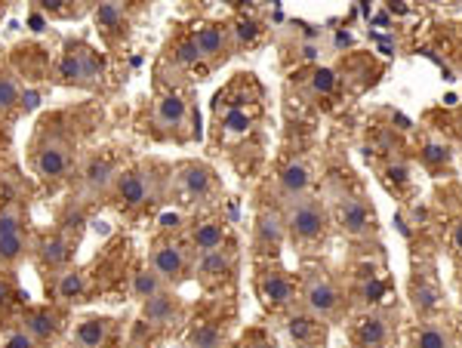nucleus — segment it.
<instances>
[{"label":"nucleus","instance_id":"nucleus-1","mask_svg":"<svg viewBox=\"0 0 462 348\" xmlns=\"http://www.w3.org/2000/svg\"><path fill=\"white\" fill-rule=\"evenodd\" d=\"M281 216H284L287 241L296 247H315L327 238V228H330V210H327L324 197L318 195L287 201L281 206Z\"/></svg>","mask_w":462,"mask_h":348},{"label":"nucleus","instance_id":"nucleus-2","mask_svg":"<svg viewBox=\"0 0 462 348\" xmlns=\"http://www.w3.org/2000/svg\"><path fill=\"white\" fill-rule=\"evenodd\" d=\"M300 308L320 324H333L342 317L346 299H342L339 284L324 269H309L300 284Z\"/></svg>","mask_w":462,"mask_h":348},{"label":"nucleus","instance_id":"nucleus-3","mask_svg":"<svg viewBox=\"0 0 462 348\" xmlns=\"http://www.w3.org/2000/svg\"><path fill=\"white\" fill-rule=\"evenodd\" d=\"M102 78H106V59L96 53L93 47H87L80 41L65 43L56 65V84L89 90V87H99Z\"/></svg>","mask_w":462,"mask_h":348},{"label":"nucleus","instance_id":"nucleus-4","mask_svg":"<svg viewBox=\"0 0 462 348\" xmlns=\"http://www.w3.org/2000/svg\"><path fill=\"white\" fill-rule=\"evenodd\" d=\"M74 160V142L62 130H43L32 148V167L43 182H59L69 176Z\"/></svg>","mask_w":462,"mask_h":348},{"label":"nucleus","instance_id":"nucleus-5","mask_svg":"<svg viewBox=\"0 0 462 348\" xmlns=\"http://www.w3.org/2000/svg\"><path fill=\"white\" fill-rule=\"evenodd\" d=\"M333 216H337L342 232L355 241H367L376 234V213L361 195L342 191V195L337 197V210H333Z\"/></svg>","mask_w":462,"mask_h":348},{"label":"nucleus","instance_id":"nucleus-6","mask_svg":"<svg viewBox=\"0 0 462 348\" xmlns=\"http://www.w3.org/2000/svg\"><path fill=\"white\" fill-rule=\"evenodd\" d=\"M173 185L189 204H207L219 188V179H216V169L204 160H185L173 169Z\"/></svg>","mask_w":462,"mask_h":348},{"label":"nucleus","instance_id":"nucleus-7","mask_svg":"<svg viewBox=\"0 0 462 348\" xmlns=\"http://www.w3.org/2000/svg\"><path fill=\"white\" fill-rule=\"evenodd\" d=\"M256 293L263 299L265 308L272 312H290L293 306H300V290H296L293 278L284 269H263L256 278Z\"/></svg>","mask_w":462,"mask_h":348},{"label":"nucleus","instance_id":"nucleus-8","mask_svg":"<svg viewBox=\"0 0 462 348\" xmlns=\"http://www.w3.org/2000/svg\"><path fill=\"white\" fill-rule=\"evenodd\" d=\"M115 201L121 210H143L145 204H152L154 197V176L145 167H133L117 173L115 188H111Z\"/></svg>","mask_w":462,"mask_h":348},{"label":"nucleus","instance_id":"nucleus-9","mask_svg":"<svg viewBox=\"0 0 462 348\" xmlns=\"http://www.w3.org/2000/svg\"><path fill=\"white\" fill-rule=\"evenodd\" d=\"M148 269H152L167 287H173V290H176V284H182V280L191 275L189 253H185L179 243H158V247L148 253Z\"/></svg>","mask_w":462,"mask_h":348},{"label":"nucleus","instance_id":"nucleus-10","mask_svg":"<svg viewBox=\"0 0 462 348\" xmlns=\"http://www.w3.org/2000/svg\"><path fill=\"white\" fill-rule=\"evenodd\" d=\"M287 241V228H284V216L274 206H263L253 219V250L259 256H274Z\"/></svg>","mask_w":462,"mask_h":348},{"label":"nucleus","instance_id":"nucleus-11","mask_svg":"<svg viewBox=\"0 0 462 348\" xmlns=\"http://www.w3.org/2000/svg\"><path fill=\"white\" fill-rule=\"evenodd\" d=\"M182 296H179L173 287L161 290L158 296L143 302V324L145 327H154V330H163V327H173L176 321H182Z\"/></svg>","mask_w":462,"mask_h":348},{"label":"nucleus","instance_id":"nucleus-12","mask_svg":"<svg viewBox=\"0 0 462 348\" xmlns=\"http://www.w3.org/2000/svg\"><path fill=\"white\" fill-rule=\"evenodd\" d=\"M392 333H394L392 312H367L357 317L352 336L357 348H385L392 343Z\"/></svg>","mask_w":462,"mask_h":348},{"label":"nucleus","instance_id":"nucleus-13","mask_svg":"<svg viewBox=\"0 0 462 348\" xmlns=\"http://www.w3.org/2000/svg\"><path fill=\"white\" fill-rule=\"evenodd\" d=\"M198 53H200V62L204 65H222L226 59L231 56V37H228V25H219V22H210V25H200L195 34Z\"/></svg>","mask_w":462,"mask_h":348},{"label":"nucleus","instance_id":"nucleus-14","mask_svg":"<svg viewBox=\"0 0 462 348\" xmlns=\"http://www.w3.org/2000/svg\"><path fill=\"white\" fill-rule=\"evenodd\" d=\"M311 182H315V176H311L309 160H302V158L287 160V164L278 169V195H281V201L287 204V201H296V197L311 195Z\"/></svg>","mask_w":462,"mask_h":348},{"label":"nucleus","instance_id":"nucleus-15","mask_svg":"<svg viewBox=\"0 0 462 348\" xmlns=\"http://www.w3.org/2000/svg\"><path fill=\"white\" fill-rule=\"evenodd\" d=\"M284 330L290 336V343L296 348H318L324 345V324L315 321L309 312H302L300 306H293L284 317Z\"/></svg>","mask_w":462,"mask_h":348},{"label":"nucleus","instance_id":"nucleus-16","mask_svg":"<svg viewBox=\"0 0 462 348\" xmlns=\"http://www.w3.org/2000/svg\"><path fill=\"white\" fill-rule=\"evenodd\" d=\"M231 271H235V250H228V247L210 250V253H200L195 262H191V275H195L200 284H207V287L226 280Z\"/></svg>","mask_w":462,"mask_h":348},{"label":"nucleus","instance_id":"nucleus-17","mask_svg":"<svg viewBox=\"0 0 462 348\" xmlns=\"http://www.w3.org/2000/svg\"><path fill=\"white\" fill-rule=\"evenodd\" d=\"M22 327L32 333L34 343L43 348L47 343H56L65 324H62V315H59L56 308L41 306V308H25V315H22Z\"/></svg>","mask_w":462,"mask_h":348},{"label":"nucleus","instance_id":"nucleus-18","mask_svg":"<svg viewBox=\"0 0 462 348\" xmlns=\"http://www.w3.org/2000/svg\"><path fill=\"white\" fill-rule=\"evenodd\" d=\"M115 179H117V164H115V158H108V154H96V158H89L87 167H84V176H80L84 191L89 197L108 195V191L115 188Z\"/></svg>","mask_w":462,"mask_h":348},{"label":"nucleus","instance_id":"nucleus-19","mask_svg":"<svg viewBox=\"0 0 462 348\" xmlns=\"http://www.w3.org/2000/svg\"><path fill=\"white\" fill-rule=\"evenodd\" d=\"M115 333V317L87 315L74 324V348H106Z\"/></svg>","mask_w":462,"mask_h":348},{"label":"nucleus","instance_id":"nucleus-20","mask_svg":"<svg viewBox=\"0 0 462 348\" xmlns=\"http://www.w3.org/2000/svg\"><path fill=\"white\" fill-rule=\"evenodd\" d=\"M189 124V102L179 93H163L158 102H154V127L161 133H179Z\"/></svg>","mask_w":462,"mask_h":348},{"label":"nucleus","instance_id":"nucleus-21","mask_svg":"<svg viewBox=\"0 0 462 348\" xmlns=\"http://www.w3.org/2000/svg\"><path fill=\"white\" fill-rule=\"evenodd\" d=\"M74 243H78V241H71L69 234H62V232L50 234V238H43L41 247H37V262H41L43 269L53 271V275H56V271H62V269H69Z\"/></svg>","mask_w":462,"mask_h":348},{"label":"nucleus","instance_id":"nucleus-22","mask_svg":"<svg viewBox=\"0 0 462 348\" xmlns=\"http://www.w3.org/2000/svg\"><path fill=\"white\" fill-rule=\"evenodd\" d=\"M96 28L108 37V41H117V37H126V28H130V10L117 0H106L93 10Z\"/></svg>","mask_w":462,"mask_h":348},{"label":"nucleus","instance_id":"nucleus-23","mask_svg":"<svg viewBox=\"0 0 462 348\" xmlns=\"http://www.w3.org/2000/svg\"><path fill=\"white\" fill-rule=\"evenodd\" d=\"M410 348H453V330L444 321L426 317L410 330Z\"/></svg>","mask_w":462,"mask_h":348},{"label":"nucleus","instance_id":"nucleus-24","mask_svg":"<svg viewBox=\"0 0 462 348\" xmlns=\"http://www.w3.org/2000/svg\"><path fill=\"white\" fill-rule=\"evenodd\" d=\"M189 243H191V250H195L198 256L200 253H210V250L226 247V225H222L219 219L198 222V225L191 228V234H189Z\"/></svg>","mask_w":462,"mask_h":348},{"label":"nucleus","instance_id":"nucleus-25","mask_svg":"<svg viewBox=\"0 0 462 348\" xmlns=\"http://www.w3.org/2000/svg\"><path fill=\"white\" fill-rule=\"evenodd\" d=\"M87 293V275L80 269H74V265H69V269L56 271L53 278V296L59 302H74L80 299V296Z\"/></svg>","mask_w":462,"mask_h":348},{"label":"nucleus","instance_id":"nucleus-26","mask_svg":"<svg viewBox=\"0 0 462 348\" xmlns=\"http://www.w3.org/2000/svg\"><path fill=\"white\" fill-rule=\"evenodd\" d=\"M410 296H413V308L420 315H431L438 312V306H441V290H438L435 280H413V287H410Z\"/></svg>","mask_w":462,"mask_h":348},{"label":"nucleus","instance_id":"nucleus-27","mask_svg":"<svg viewBox=\"0 0 462 348\" xmlns=\"http://www.w3.org/2000/svg\"><path fill=\"white\" fill-rule=\"evenodd\" d=\"M189 348H228V336L219 324L204 321L189 333Z\"/></svg>","mask_w":462,"mask_h":348},{"label":"nucleus","instance_id":"nucleus-28","mask_svg":"<svg viewBox=\"0 0 462 348\" xmlns=\"http://www.w3.org/2000/svg\"><path fill=\"white\" fill-rule=\"evenodd\" d=\"M228 37H231V50H244L253 47V43L263 37V25H259L253 16H241L228 25Z\"/></svg>","mask_w":462,"mask_h":348},{"label":"nucleus","instance_id":"nucleus-29","mask_svg":"<svg viewBox=\"0 0 462 348\" xmlns=\"http://www.w3.org/2000/svg\"><path fill=\"white\" fill-rule=\"evenodd\" d=\"M161 290H167V284L154 275L152 269H136L133 271V278H130V293H133V299H139V302H145V299H152V296H158Z\"/></svg>","mask_w":462,"mask_h":348},{"label":"nucleus","instance_id":"nucleus-30","mask_svg":"<svg viewBox=\"0 0 462 348\" xmlns=\"http://www.w3.org/2000/svg\"><path fill=\"white\" fill-rule=\"evenodd\" d=\"M34 6L47 19H80L89 13V4H74V0H37Z\"/></svg>","mask_w":462,"mask_h":348},{"label":"nucleus","instance_id":"nucleus-31","mask_svg":"<svg viewBox=\"0 0 462 348\" xmlns=\"http://www.w3.org/2000/svg\"><path fill=\"white\" fill-rule=\"evenodd\" d=\"M22 105V84L10 69H0V114H10Z\"/></svg>","mask_w":462,"mask_h":348},{"label":"nucleus","instance_id":"nucleus-32","mask_svg":"<svg viewBox=\"0 0 462 348\" xmlns=\"http://www.w3.org/2000/svg\"><path fill=\"white\" fill-rule=\"evenodd\" d=\"M6 234H25V210L16 201H6L0 206V238Z\"/></svg>","mask_w":462,"mask_h":348},{"label":"nucleus","instance_id":"nucleus-33","mask_svg":"<svg viewBox=\"0 0 462 348\" xmlns=\"http://www.w3.org/2000/svg\"><path fill=\"white\" fill-rule=\"evenodd\" d=\"M337 71L333 69H327V65H318L315 71L309 74V80H305V93L309 96H330L333 90H337Z\"/></svg>","mask_w":462,"mask_h":348},{"label":"nucleus","instance_id":"nucleus-34","mask_svg":"<svg viewBox=\"0 0 462 348\" xmlns=\"http://www.w3.org/2000/svg\"><path fill=\"white\" fill-rule=\"evenodd\" d=\"M25 253H28L25 234H6V238H0V265H16Z\"/></svg>","mask_w":462,"mask_h":348},{"label":"nucleus","instance_id":"nucleus-35","mask_svg":"<svg viewBox=\"0 0 462 348\" xmlns=\"http://www.w3.org/2000/svg\"><path fill=\"white\" fill-rule=\"evenodd\" d=\"M176 65L179 69H198V62H200V53H198V47H195V41L191 37H185L182 43H176Z\"/></svg>","mask_w":462,"mask_h":348},{"label":"nucleus","instance_id":"nucleus-36","mask_svg":"<svg viewBox=\"0 0 462 348\" xmlns=\"http://www.w3.org/2000/svg\"><path fill=\"white\" fill-rule=\"evenodd\" d=\"M422 164L426 167H441L450 160V145H444V142H426L422 145Z\"/></svg>","mask_w":462,"mask_h":348},{"label":"nucleus","instance_id":"nucleus-37","mask_svg":"<svg viewBox=\"0 0 462 348\" xmlns=\"http://www.w3.org/2000/svg\"><path fill=\"white\" fill-rule=\"evenodd\" d=\"M0 348H41V345H37L32 339V333L19 324V327H13L10 333H6V339H4V345H0Z\"/></svg>","mask_w":462,"mask_h":348},{"label":"nucleus","instance_id":"nucleus-38","mask_svg":"<svg viewBox=\"0 0 462 348\" xmlns=\"http://www.w3.org/2000/svg\"><path fill=\"white\" fill-rule=\"evenodd\" d=\"M13 299H19L16 287H13V280H10V278L0 275V315H4L6 308L13 306Z\"/></svg>","mask_w":462,"mask_h":348},{"label":"nucleus","instance_id":"nucleus-39","mask_svg":"<svg viewBox=\"0 0 462 348\" xmlns=\"http://www.w3.org/2000/svg\"><path fill=\"white\" fill-rule=\"evenodd\" d=\"M28 28H32L34 34H43L50 28V19L43 16V13L37 10V6H32V10H28Z\"/></svg>","mask_w":462,"mask_h":348},{"label":"nucleus","instance_id":"nucleus-40","mask_svg":"<svg viewBox=\"0 0 462 348\" xmlns=\"http://www.w3.org/2000/svg\"><path fill=\"white\" fill-rule=\"evenodd\" d=\"M450 243H453V250H457V256H462V216L453 222V228H450Z\"/></svg>","mask_w":462,"mask_h":348},{"label":"nucleus","instance_id":"nucleus-41","mask_svg":"<svg viewBox=\"0 0 462 348\" xmlns=\"http://www.w3.org/2000/svg\"><path fill=\"white\" fill-rule=\"evenodd\" d=\"M161 225L167 228V232H176V228L182 225V216H179V213H163V216H161Z\"/></svg>","mask_w":462,"mask_h":348},{"label":"nucleus","instance_id":"nucleus-42","mask_svg":"<svg viewBox=\"0 0 462 348\" xmlns=\"http://www.w3.org/2000/svg\"><path fill=\"white\" fill-rule=\"evenodd\" d=\"M300 53H302L305 62H315L318 53H320V47H318V43H302V47H300Z\"/></svg>","mask_w":462,"mask_h":348},{"label":"nucleus","instance_id":"nucleus-43","mask_svg":"<svg viewBox=\"0 0 462 348\" xmlns=\"http://www.w3.org/2000/svg\"><path fill=\"white\" fill-rule=\"evenodd\" d=\"M385 176H389V179H398V182H407V167L404 164L389 167V169H385Z\"/></svg>","mask_w":462,"mask_h":348},{"label":"nucleus","instance_id":"nucleus-44","mask_svg":"<svg viewBox=\"0 0 462 348\" xmlns=\"http://www.w3.org/2000/svg\"><path fill=\"white\" fill-rule=\"evenodd\" d=\"M37 99H41V96L32 93V90H25V93H22V108H25V111H34V108H37Z\"/></svg>","mask_w":462,"mask_h":348},{"label":"nucleus","instance_id":"nucleus-45","mask_svg":"<svg viewBox=\"0 0 462 348\" xmlns=\"http://www.w3.org/2000/svg\"><path fill=\"white\" fill-rule=\"evenodd\" d=\"M453 127H457V133H459V139H462V111L457 114V121H453Z\"/></svg>","mask_w":462,"mask_h":348},{"label":"nucleus","instance_id":"nucleus-46","mask_svg":"<svg viewBox=\"0 0 462 348\" xmlns=\"http://www.w3.org/2000/svg\"><path fill=\"white\" fill-rule=\"evenodd\" d=\"M231 348H259V345H253V343H241V345H231Z\"/></svg>","mask_w":462,"mask_h":348},{"label":"nucleus","instance_id":"nucleus-47","mask_svg":"<svg viewBox=\"0 0 462 348\" xmlns=\"http://www.w3.org/2000/svg\"><path fill=\"white\" fill-rule=\"evenodd\" d=\"M318 348H324V345H318Z\"/></svg>","mask_w":462,"mask_h":348}]
</instances>
